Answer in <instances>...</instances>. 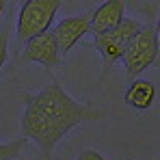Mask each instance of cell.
<instances>
[{"mask_svg":"<svg viewBox=\"0 0 160 160\" xmlns=\"http://www.w3.org/2000/svg\"><path fill=\"white\" fill-rule=\"evenodd\" d=\"M24 115H22V134L30 138L43 160H50L58 141L80 123L98 121L102 110L91 104L76 102L56 80L43 87L39 93L24 98Z\"/></svg>","mask_w":160,"mask_h":160,"instance_id":"1","label":"cell"},{"mask_svg":"<svg viewBox=\"0 0 160 160\" xmlns=\"http://www.w3.org/2000/svg\"><path fill=\"white\" fill-rule=\"evenodd\" d=\"M58 0H28L20 7L18 13V39L32 41L35 37L48 32L58 11Z\"/></svg>","mask_w":160,"mask_h":160,"instance_id":"2","label":"cell"},{"mask_svg":"<svg viewBox=\"0 0 160 160\" xmlns=\"http://www.w3.org/2000/svg\"><path fill=\"white\" fill-rule=\"evenodd\" d=\"M158 58V43H156V28L152 22L143 24V28L132 37V41L128 43L126 54H123V63H126V72L130 82L136 80L138 74H143L149 65H156Z\"/></svg>","mask_w":160,"mask_h":160,"instance_id":"3","label":"cell"},{"mask_svg":"<svg viewBox=\"0 0 160 160\" xmlns=\"http://www.w3.org/2000/svg\"><path fill=\"white\" fill-rule=\"evenodd\" d=\"M141 28H143V22L141 20H128V18H123V22L115 28V30L93 37V48L100 52L102 61H104V74H106L117 61L123 58L128 43L132 41V37Z\"/></svg>","mask_w":160,"mask_h":160,"instance_id":"4","label":"cell"},{"mask_svg":"<svg viewBox=\"0 0 160 160\" xmlns=\"http://www.w3.org/2000/svg\"><path fill=\"white\" fill-rule=\"evenodd\" d=\"M91 20H93V9L84 11L82 15L65 18V20H61L54 26L52 35H54V39H56V46H58L61 54H67L91 30Z\"/></svg>","mask_w":160,"mask_h":160,"instance_id":"5","label":"cell"},{"mask_svg":"<svg viewBox=\"0 0 160 160\" xmlns=\"http://www.w3.org/2000/svg\"><path fill=\"white\" fill-rule=\"evenodd\" d=\"M24 58L43 65L46 69L58 67L61 61H63V54H61L58 46H56V39H54L52 30H48V32L35 37L32 41H28L26 50H24Z\"/></svg>","mask_w":160,"mask_h":160,"instance_id":"6","label":"cell"},{"mask_svg":"<svg viewBox=\"0 0 160 160\" xmlns=\"http://www.w3.org/2000/svg\"><path fill=\"white\" fill-rule=\"evenodd\" d=\"M123 13H126V2H121V0H108L104 4H100L98 9H93L91 32L104 35V32L115 30L123 22Z\"/></svg>","mask_w":160,"mask_h":160,"instance_id":"7","label":"cell"},{"mask_svg":"<svg viewBox=\"0 0 160 160\" xmlns=\"http://www.w3.org/2000/svg\"><path fill=\"white\" fill-rule=\"evenodd\" d=\"M126 104L134 110H147V108L154 104L156 100V87L154 82L143 78H136L130 82V87L126 89V95H123Z\"/></svg>","mask_w":160,"mask_h":160,"instance_id":"8","label":"cell"},{"mask_svg":"<svg viewBox=\"0 0 160 160\" xmlns=\"http://www.w3.org/2000/svg\"><path fill=\"white\" fill-rule=\"evenodd\" d=\"M26 138H18L11 143H0V160H18Z\"/></svg>","mask_w":160,"mask_h":160,"instance_id":"9","label":"cell"},{"mask_svg":"<svg viewBox=\"0 0 160 160\" xmlns=\"http://www.w3.org/2000/svg\"><path fill=\"white\" fill-rule=\"evenodd\" d=\"M9 30H11V24L7 22L4 26L0 28V69L2 65L7 63V46H9Z\"/></svg>","mask_w":160,"mask_h":160,"instance_id":"10","label":"cell"},{"mask_svg":"<svg viewBox=\"0 0 160 160\" xmlns=\"http://www.w3.org/2000/svg\"><path fill=\"white\" fill-rule=\"evenodd\" d=\"M78 160H108V158H104V156H102L100 152H95V149H84V152H80Z\"/></svg>","mask_w":160,"mask_h":160,"instance_id":"11","label":"cell"},{"mask_svg":"<svg viewBox=\"0 0 160 160\" xmlns=\"http://www.w3.org/2000/svg\"><path fill=\"white\" fill-rule=\"evenodd\" d=\"M156 43H158V58H156V65H158V69H160V18H158V22H156Z\"/></svg>","mask_w":160,"mask_h":160,"instance_id":"12","label":"cell"},{"mask_svg":"<svg viewBox=\"0 0 160 160\" xmlns=\"http://www.w3.org/2000/svg\"><path fill=\"white\" fill-rule=\"evenodd\" d=\"M4 9H7V2H2V0H0V18H2V13H4Z\"/></svg>","mask_w":160,"mask_h":160,"instance_id":"13","label":"cell"},{"mask_svg":"<svg viewBox=\"0 0 160 160\" xmlns=\"http://www.w3.org/2000/svg\"><path fill=\"white\" fill-rule=\"evenodd\" d=\"M18 160H22V158H18Z\"/></svg>","mask_w":160,"mask_h":160,"instance_id":"14","label":"cell"},{"mask_svg":"<svg viewBox=\"0 0 160 160\" xmlns=\"http://www.w3.org/2000/svg\"><path fill=\"white\" fill-rule=\"evenodd\" d=\"M156 160H160V158H156Z\"/></svg>","mask_w":160,"mask_h":160,"instance_id":"15","label":"cell"}]
</instances>
